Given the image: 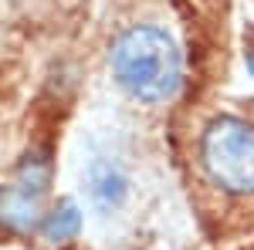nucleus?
<instances>
[{
  "mask_svg": "<svg viewBox=\"0 0 254 250\" xmlns=\"http://www.w3.org/2000/svg\"><path fill=\"white\" fill-rule=\"evenodd\" d=\"M85 183H88V196H92V203H95L102 213H112L119 210L122 203H126V196H129V179L122 176L119 166L112 162H92V169L85 176Z\"/></svg>",
  "mask_w": 254,
  "mask_h": 250,
  "instance_id": "nucleus-4",
  "label": "nucleus"
},
{
  "mask_svg": "<svg viewBox=\"0 0 254 250\" xmlns=\"http://www.w3.org/2000/svg\"><path fill=\"white\" fill-rule=\"evenodd\" d=\"M109 61L116 81L139 101H166L180 88V51L163 27L136 24L122 31L112 41Z\"/></svg>",
  "mask_w": 254,
  "mask_h": 250,
  "instance_id": "nucleus-1",
  "label": "nucleus"
},
{
  "mask_svg": "<svg viewBox=\"0 0 254 250\" xmlns=\"http://www.w3.org/2000/svg\"><path fill=\"white\" fill-rule=\"evenodd\" d=\"M51 176H55V166H51L48 149H27L24 159L17 162L14 183H20V186H27V190H34V193L44 196L48 186H51Z\"/></svg>",
  "mask_w": 254,
  "mask_h": 250,
  "instance_id": "nucleus-6",
  "label": "nucleus"
},
{
  "mask_svg": "<svg viewBox=\"0 0 254 250\" xmlns=\"http://www.w3.org/2000/svg\"><path fill=\"white\" fill-rule=\"evenodd\" d=\"M81 233V210L75 200H58L41 220V237L51 247H64Z\"/></svg>",
  "mask_w": 254,
  "mask_h": 250,
  "instance_id": "nucleus-5",
  "label": "nucleus"
},
{
  "mask_svg": "<svg viewBox=\"0 0 254 250\" xmlns=\"http://www.w3.org/2000/svg\"><path fill=\"white\" fill-rule=\"evenodd\" d=\"M200 162L224 193H254V125L237 115H217L200 139Z\"/></svg>",
  "mask_w": 254,
  "mask_h": 250,
  "instance_id": "nucleus-2",
  "label": "nucleus"
},
{
  "mask_svg": "<svg viewBox=\"0 0 254 250\" xmlns=\"http://www.w3.org/2000/svg\"><path fill=\"white\" fill-rule=\"evenodd\" d=\"M41 193L27 190L20 183H7L0 186V227L10 233H31L34 227H41L44 220V206H41Z\"/></svg>",
  "mask_w": 254,
  "mask_h": 250,
  "instance_id": "nucleus-3",
  "label": "nucleus"
}]
</instances>
